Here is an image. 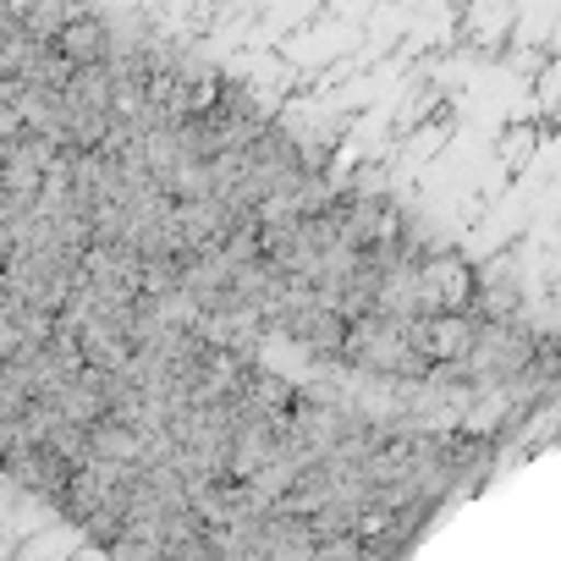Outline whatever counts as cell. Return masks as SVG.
<instances>
[{
  "label": "cell",
  "instance_id": "obj_2",
  "mask_svg": "<svg viewBox=\"0 0 561 561\" xmlns=\"http://www.w3.org/2000/svg\"><path fill=\"white\" fill-rule=\"evenodd\" d=\"M528 364H534V342L528 336H517L512 325H484L479 331V342H473V353H468V369L479 375V380H517V375H528Z\"/></svg>",
  "mask_w": 561,
  "mask_h": 561
},
{
  "label": "cell",
  "instance_id": "obj_1",
  "mask_svg": "<svg viewBox=\"0 0 561 561\" xmlns=\"http://www.w3.org/2000/svg\"><path fill=\"white\" fill-rule=\"evenodd\" d=\"M342 358L369 369V375H424L430 369V353L413 342V325L386 314V309H369V314L353 320Z\"/></svg>",
  "mask_w": 561,
  "mask_h": 561
},
{
  "label": "cell",
  "instance_id": "obj_3",
  "mask_svg": "<svg viewBox=\"0 0 561 561\" xmlns=\"http://www.w3.org/2000/svg\"><path fill=\"white\" fill-rule=\"evenodd\" d=\"M56 56L72 61V67L111 61V34H105V23H94V18H72V23L56 34Z\"/></svg>",
  "mask_w": 561,
  "mask_h": 561
}]
</instances>
